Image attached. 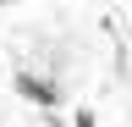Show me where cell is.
Segmentation results:
<instances>
[{"mask_svg": "<svg viewBox=\"0 0 132 127\" xmlns=\"http://www.w3.org/2000/svg\"><path fill=\"white\" fill-rule=\"evenodd\" d=\"M11 88L22 94V100H33L39 110H55V105H61V88L50 83V77H33V72H22V66L11 72Z\"/></svg>", "mask_w": 132, "mask_h": 127, "instance_id": "1", "label": "cell"}, {"mask_svg": "<svg viewBox=\"0 0 132 127\" xmlns=\"http://www.w3.org/2000/svg\"><path fill=\"white\" fill-rule=\"evenodd\" d=\"M72 127H99V116H94V110H77V116H72Z\"/></svg>", "mask_w": 132, "mask_h": 127, "instance_id": "2", "label": "cell"}]
</instances>
